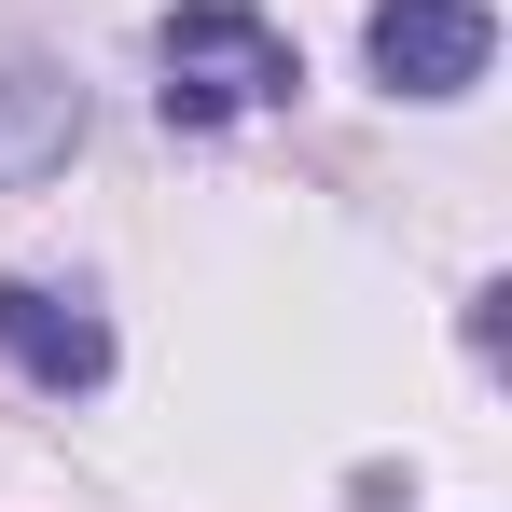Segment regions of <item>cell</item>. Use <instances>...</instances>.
Wrapping results in <instances>:
<instances>
[{
    "instance_id": "cell-4",
    "label": "cell",
    "mask_w": 512,
    "mask_h": 512,
    "mask_svg": "<svg viewBox=\"0 0 512 512\" xmlns=\"http://www.w3.org/2000/svg\"><path fill=\"white\" fill-rule=\"evenodd\" d=\"M84 153V84H56V70H0V194H28L42 167H70Z\"/></svg>"
},
{
    "instance_id": "cell-3",
    "label": "cell",
    "mask_w": 512,
    "mask_h": 512,
    "mask_svg": "<svg viewBox=\"0 0 512 512\" xmlns=\"http://www.w3.org/2000/svg\"><path fill=\"white\" fill-rule=\"evenodd\" d=\"M0 360L28 374V388H111V319L70 305V291H42V277H0Z\"/></svg>"
},
{
    "instance_id": "cell-2",
    "label": "cell",
    "mask_w": 512,
    "mask_h": 512,
    "mask_svg": "<svg viewBox=\"0 0 512 512\" xmlns=\"http://www.w3.org/2000/svg\"><path fill=\"white\" fill-rule=\"evenodd\" d=\"M360 56H374L388 97H471L485 56H499V14H485V0H374Z\"/></svg>"
},
{
    "instance_id": "cell-1",
    "label": "cell",
    "mask_w": 512,
    "mask_h": 512,
    "mask_svg": "<svg viewBox=\"0 0 512 512\" xmlns=\"http://www.w3.org/2000/svg\"><path fill=\"white\" fill-rule=\"evenodd\" d=\"M153 70H167V84H153V111H167V125H194V139H208V125H250V111H277V97L305 84V56L263 28L250 0H180L167 42H153Z\"/></svg>"
}]
</instances>
